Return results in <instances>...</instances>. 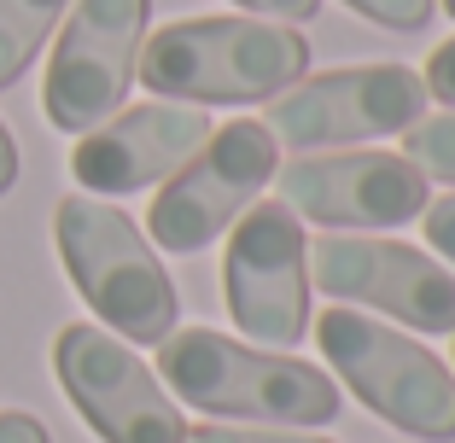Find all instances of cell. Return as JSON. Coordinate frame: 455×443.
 <instances>
[{
  "instance_id": "obj_20",
  "label": "cell",
  "mask_w": 455,
  "mask_h": 443,
  "mask_svg": "<svg viewBox=\"0 0 455 443\" xmlns=\"http://www.w3.org/2000/svg\"><path fill=\"white\" fill-rule=\"evenodd\" d=\"M0 443H53V438H47V426H41L36 415L6 408V415H0Z\"/></svg>"
},
{
  "instance_id": "obj_19",
  "label": "cell",
  "mask_w": 455,
  "mask_h": 443,
  "mask_svg": "<svg viewBox=\"0 0 455 443\" xmlns=\"http://www.w3.org/2000/svg\"><path fill=\"white\" fill-rule=\"evenodd\" d=\"M234 6H245L251 18H275V24H309L322 12V0H234Z\"/></svg>"
},
{
  "instance_id": "obj_9",
  "label": "cell",
  "mask_w": 455,
  "mask_h": 443,
  "mask_svg": "<svg viewBox=\"0 0 455 443\" xmlns=\"http://www.w3.org/2000/svg\"><path fill=\"white\" fill-rule=\"evenodd\" d=\"M152 0H70L59 47L47 59L41 111L59 135H88L117 117L134 88L140 41H147Z\"/></svg>"
},
{
  "instance_id": "obj_13",
  "label": "cell",
  "mask_w": 455,
  "mask_h": 443,
  "mask_svg": "<svg viewBox=\"0 0 455 443\" xmlns=\"http://www.w3.org/2000/svg\"><path fill=\"white\" fill-rule=\"evenodd\" d=\"M70 12V0H0V88H12L36 65L41 41Z\"/></svg>"
},
{
  "instance_id": "obj_6",
  "label": "cell",
  "mask_w": 455,
  "mask_h": 443,
  "mask_svg": "<svg viewBox=\"0 0 455 443\" xmlns=\"http://www.w3.org/2000/svg\"><path fill=\"white\" fill-rule=\"evenodd\" d=\"M309 240L304 222L281 199H257L228 228L222 251V304L245 344L292 350L309 333Z\"/></svg>"
},
{
  "instance_id": "obj_7",
  "label": "cell",
  "mask_w": 455,
  "mask_h": 443,
  "mask_svg": "<svg viewBox=\"0 0 455 443\" xmlns=\"http://www.w3.org/2000/svg\"><path fill=\"white\" fill-rule=\"evenodd\" d=\"M427 111V82L409 65H345L298 76L268 99L263 129L292 152H345L356 140H386L415 129Z\"/></svg>"
},
{
  "instance_id": "obj_12",
  "label": "cell",
  "mask_w": 455,
  "mask_h": 443,
  "mask_svg": "<svg viewBox=\"0 0 455 443\" xmlns=\"http://www.w3.org/2000/svg\"><path fill=\"white\" fill-rule=\"evenodd\" d=\"M204 140H211V111L204 106L147 99V106H129L117 117H106L100 129H88L70 152V175L94 199H123V193L170 181Z\"/></svg>"
},
{
  "instance_id": "obj_14",
  "label": "cell",
  "mask_w": 455,
  "mask_h": 443,
  "mask_svg": "<svg viewBox=\"0 0 455 443\" xmlns=\"http://www.w3.org/2000/svg\"><path fill=\"white\" fill-rule=\"evenodd\" d=\"M403 158L415 163L427 181H443L455 187V111H438V117H420L415 129H403Z\"/></svg>"
},
{
  "instance_id": "obj_22",
  "label": "cell",
  "mask_w": 455,
  "mask_h": 443,
  "mask_svg": "<svg viewBox=\"0 0 455 443\" xmlns=\"http://www.w3.org/2000/svg\"><path fill=\"white\" fill-rule=\"evenodd\" d=\"M443 18H455V0H443Z\"/></svg>"
},
{
  "instance_id": "obj_21",
  "label": "cell",
  "mask_w": 455,
  "mask_h": 443,
  "mask_svg": "<svg viewBox=\"0 0 455 443\" xmlns=\"http://www.w3.org/2000/svg\"><path fill=\"white\" fill-rule=\"evenodd\" d=\"M12 181H18V140H12V129L0 123V199L12 193Z\"/></svg>"
},
{
  "instance_id": "obj_16",
  "label": "cell",
  "mask_w": 455,
  "mask_h": 443,
  "mask_svg": "<svg viewBox=\"0 0 455 443\" xmlns=\"http://www.w3.org/2000/svg\"><path fill=\"white\" fill-rule=\"evenodd\" d=\"M188 443H333V438H315V431H298V426H188Z\"/></svg>"
},
{
  "instance_id": "obj_2",
  "label": "cell",
  "mask_w": 455,
  "mask_h": 443,
  "mask_svg": "<svg viewBox=\"0 0 455 443\" xmlns=\"http://www.w3.org/2000/svg\"><path fill=\"white\" fill-rule=\"evenodd\" d=\"M134 76L181 106H257L309 76V41L275 18H181L140 41Z\"/></svg>"
},
{
  "instance_id": "obj_15",
  "label": "cell",
  "mask_w": 455,
  "mask_h": 443,
  "mask_svg": "<svg viewBox=\"0 0 455 443\" xmlns=\"http://www.w3.org/2000/svg\"><path fill=\"white\" fill-rule=\"evenodd\" d=\"M356 18H368V24L379 29H397V36H415V29L432 24V12H438V0H345Z\"/></svg>"
},
{
  "instance_id": "obj_8",
  "label": "cell",
  "mask_w": 455,
  "mask_h": 443,
  "mask_svg": "<svg viewBox=\"0 0 455 443\" xmlns=\"http://www.w3.org/2000/svg\"><path fill=\"white\" fill-rule=\"evenodd\" d=\"M53 374L100 443H188V415L117 333L70 321L53 338Z\"/></svg>"
},
{
  "instance_id": "obj_18",
  "label": "cell",
  "mask_w": 455,
  "mask_h": 443,
  "mask_svg": "<svg viewBox=\"0 0 455 443\" xmlns=\"http://www.w3.org/2000/svg\"><path fill=\"white\" fill-rule=\"evenodd\" d=\"M420 82H427V99H438L443 111H455V36L443 41V47H432V53H427Z\"/></svg>"
},
{
  "instance_id": "obj_17",
  "label": "cell",
  "mask_w": 455,
  "mask_h": 443,
  "mask_svg": "<svg viewBox=\"0 0 455 443\" xmlns=\"http://www.w3.org/2000/svg\"><path fill=\"white\" fill-rule=\"evenodd\" d=\"M420 228H427V245L438 251V263L455 269V193H443L420 210Z\"/></svg>"
},
{
  "instance_id": "obj_10",
  "label": "cell",
  "mask_w": 455,
  "mask_h": 443,
  "mask_svg": "<svg viewBox=\"0 0 455 443\" xmlns=\"http://www.w3.org/2000/svg\"><path fill=\"white\" fill-rule=\"evenodd\" d=\"M309 286L333 304L374 309L409 333H455V274L432 251L379 233L309 240Z\"/></svg>"
},
{
  "instance_id": "obj_11",
  "label": "cell",
  "mask_w": 455,
  "mask_h": 443,
  "mask_svg": "<svg viewBox=\"0 0 455 443\" xmlns=\"http://www.w3.org/2000/svg\"><path fill=\"white\" fill-rule=\"evenodd\" d=\"M275 193L298 222L333 233L403 228L432 204V181L403 152H298L275 170Z\"/></svg>"
},
{
  "instance_id": "obj_4",
  "label": "cell",
  "mask_w": 455,
  "mask_h": 443,
  "mask_svg": "<svg viewBox=\"0 0 455 443\" xmlns=\"http://www.w3.org/2000/svg\"><path fill=\"white\" fill-rule=\"evenodd\" d=\"M309 333L322 344L333 379L368 415H379L386 426L427 443L455 438V374L420 338L397 333L391 321H374L350 304L309 315Z\"/></svg>"
},
{
  "instance_id": "obj_3",
  "label": "cell",
  "mask_w": 455,
  "mask_h": 443,
  "mask_svg": "<svg viewBox=\"0 0 455 443\" xmlns=\"http://www.w3.org/2000/svg\"><path fill=\"white\" fill-rule=\"evenodd\" d=\"M53 245L70 286L106 321V333H117L123 344H164L175 333V321H181L175 281L164 274V257L152 251V240L117 204L94 199V193L59 199Z\"/></svg>"
},
{
  "instance_id": "obj_23",
  "label": "cell",
  "mask_w": 455,
  "mask_h": 443,
  "mask_svg": "<svg viewBox=\"0 0 455 443\" xmlns=\"http://www.w3.org/2000/svg\"><path fill=\"white\" fill-rule=\"evenodd\" d=\"M450 374H455V362H450Z\"/></svg>"
},
{
  "instance_id": "obj_5",
  "label": "cell",
  "mask_w": 455,
  "mask_h": 443,
  "mask_svg": "<svg viewBox=\"0 0 455 443\" xmlns=\"http://www.w3.org/2000/svg\"><path fill=\"white\" fill-rule=\"evenodd\" d=\"M275 170H281V146L257 117H234L211 129V140L158 187L147 210V240L175 257L204 251L263 199Z\"/></svg>"
},
{
  "instance_id": "obj_1",
  "label": "cell",
  "mask_w": 455,
  "mask_h": 443,
  "mask_svg": "<svg viewBox=\"0 0 455 443\" xmlns=\"http://www.w3.org/2000/svg\"><path fill=\"white\" fill-rule=\"evenodd\" d=\"M158 379L188 408L211 420H251V426H298L315 431L339 420L345 397L339 379L309 368L292 350L245 344L216 327H175L158 344Z\"/></svg>"
}]
</instances>
